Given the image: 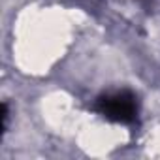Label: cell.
I'll list each match as a JSON object with an SVG mask.
<instances>
[{"instance_id": "obj_1", "label": "cell", "mask_w": 160, "mask_h": 160, "mask_svg": "<svg viewBox=\"0 0 160 160\" xmlns=\"http://www.w3.org/2000/svg\"><path fill=\"white\" fill-rule=\"evenodd\" d=\"M96 109L100 115H104L106 119L113 121V122H132L138 115V102L136 96L128 91H119L113 94H106L102 98H98L96 102Z\"/></svg>"}]
</instances>
